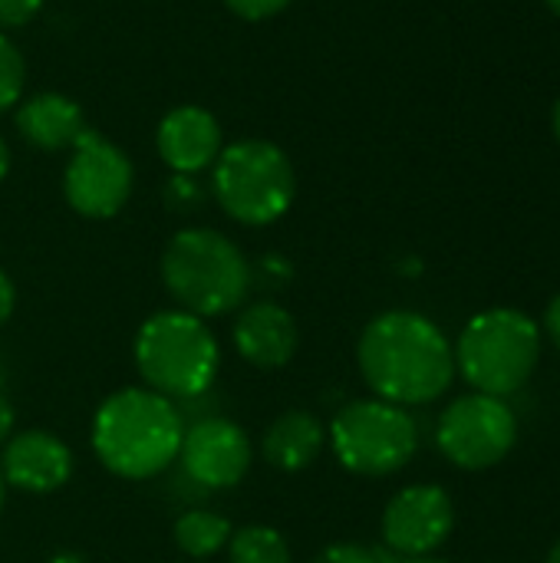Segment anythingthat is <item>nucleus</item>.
Returning <instances> with one entry per match:
<instances>
[{"instance_id": "1", "label": "nucleus", "mask_w": 560, "mask_h": 563, "mask_svg": "<svg viewBox=\"0 0 560 563\" xmlns=\"http://www.w3.org/2000/svg\"><path fill=\"white\" fill-rule=\"evenodd\" d=\"M356 363L376 399L393 406H429L455 379V353L446 333L422 313L389 310L366 323Z\"/></svg>"}, {"instance_id": "2", "label": "nucleus", "mask_w": 560, "mask_h": 563, "mask_svg": "<svg viewBox=\"0 0 560 563\" xmlns=\"http://www.w3.org/2000/svg\"><path fill=\"white\" fill-rule=\"evenodd\" d=\"M185 416L152 389L112 393L92 419V452L119 478L149 482L178 462Z\"/></svg>"}, {"instance_id": "3", "label": "nucleus", "mask_w": 560, "mask_h": 563, "mask_svg": "<svg viewBox=\"0 0 560 563\" xmlns=\"http://www.w3.org/2000/svg\"><path fill=\"white\" fill-rule=\"evenodd\" d=\"M162 284L178 310L201 320L241 307L251 290V264L215 228H185L162 251Z\"/></svg>"}, {"instance_id": "4", "label": "nucleus", "mask_w": 560, "mask_h": 563, "mask_svg": "<svg viewBox=\"0 0 560 563\" xmlns=\"http://www.w3.org/2000/svg\"><path fill=\"white\" fill-rule=\"evenodd\" d=\"M218 366V336L195 313L158 310L135 333V369L145 379V389L165 399H195L208 393Z\"/></svg>"}, {"instance_id": "5", "label": "nucleus", "mask_w": 560, "mask_h": 563, "mask_svg": "<svg viewBox=\"0 0 560 563\" xmlns=\"http://www.w3.org/2000/svg\"><path fill=\"white\" fill-rule=\"evenodd\" d=\"M211 195L231 221L267 228L281 221L297 198L294 162L267 139L231 142L211 165Z\"/></svg>"}, {"instance_id": "6", "label": "nucleus", "mask_w": 560, "mask_h": 563, "mask_svg": "<svg viewBox=\"0 0 560 563\" xmlns=\"http://www.w3.org/2000/svg\"><path fill=\"white\" fill-rule=\"evenodd\" d=\"M455 373L475 393L512 396L518 393L541 360V327L512 307H495L472 317L455 343Z\"/></svg>"}, {"instance_id": "7", "label": "nucleus", "mask_w": 560, "mask_h": 563, "mask_svg": "<svg viewBox=\"0 0 560 563\" xmlns=\"http://www.w3.org/2000/svg\"><path fill=\"white\" fill-rule=\"evenodd\" d=\"M327 439L333 445L337 462L363 478H386L409 465L419 449V429L409 409L393 406L386 399H356L347 402Z\"/></svg>"}, {"instance_id": "8", "label": "nucleus", "mask_w": 560, "mask_h": 563, "mask_svg": "<svg viewBox=\"0 0 560 563\" xmlns=\"http://www.w3.org/2000/svg\"><path fill=\"white\" fill-rule=\"evenodd\" d=\"M518 442V416L498 396L472 393L442 409L436 426L439 452L465 472H485L508 459Z\"/></svg>"}, {"instance_id": "9", "label": "nucleus", "mask_w": 560, "mask_h": 563, "mask_svg": "<svg viewBox=\"0 0 560 563\" xmlns=\"http://www.w3.org/2000/svg\"><path fill=\"white\" fill-rule=\"evenodd\" d=\"M132 181L135 172L129 155L109 139H102L99 132L86 129L79 142L69 148V162L63 172V195L76 214L92 221L116 218L132 195Z\"/></svg>"}, {"instance_id": "10", "label": "nucleus", "mask_w": 560, "mask_h": 563, "mask_svg": "<svg viewBox=\"0 0 560 563\" xmlns=\"http://www.w3.org/2000/svg\"><path fill=\"white\" fill-rule=\"evenodd\" d=\"M455 528V505L439 485H409L383 511V541L396 558H429Z\"/></svg>"}, {"instance_id": "11", "label": "nucleus", "mask_w": 560, "mask_h": 563, "mask_svg": "<svg viewBox=\"0 0 560 563\" xmlns=\"http://www.w3.org/2000/svg\"><path fill=\"white\" fill-rule=\"evenodd\" d=\"M178 462L188 482L208 492H228L251 472L254 449L241 426L221 416H208L185 429Z\"/></svg>"}, {"instance_id": "12", "label": "nucleus", "mask_w": 560, "mask_h": 563, "mask_svg": "<svg viewBox=\"0 0 560 563\" xmlns=\"http://www.w3.org/2000/svg\"><path fill=\"white\" fill-rule=\"evenodd\" d=\"M3 482L26 495L59 492L73 475V452L46 429H26L7 439L0 459Z\"/></svg>"}, {"instance_id": "13", "label": "nucleus", "mask_w": 560, "mask_h": 563, "mask_svg": "<svg viewBox=\"0 0 560 563\" xmlns=\"http://www.w3.org/2000/svg\"><path fill=\"white\" fill-rule=\"evenodd\" d=\"M155 148L175 175H201L224 148L221 122L205 106H175L158 122Z\"/></svg>"}, {"instance_id": "14", "label": "nucleus", "mask_w": 560, "mask_h": 563, "mask_svg": "<svg viewBox=\"0 0 560 563\" xmlns=\"http://www.w3.org/2000/svg\"><path fill=\"white\" fill-rule=\"evenodd\" d=\"M231 340L251 366L281 369L294 360L300 333L287 307H281L277 300H254L238 313Z\"/></svg>"}, {"instance_id": "15", "label": "nucleus", "mask_w": 560, "mask_h": 563, "mask_svg": "<svg viewBox=\"0 0 560 563\" xmlns=\"http://www.w3.org/2000/svg\"><path fill=\"white\" fill-rule=\"evenodd\" d=\"M17 132L40 152H63L86 132V115L76 99L63 92H36L17 106Z\"/></svg>"}, {"instance_id": "16", "label": "nucleus", "mask_w": 560, "mask_h": 563, "mask_svg": "<svg viewBox=\"0 0 560 563\" xmlns=\"http://www.w3.org/2000/svg\"><path fill=\"white\" fill-rule=\"evenodd\" d=\"M327 445V429L314 412L304 409H290L284 416H277L271 422V429L264 432V459L281 468V472H304L310 468L320 452Z\"/></svg>"}, {"instance_id": "17", "label": "nucleus", "mask_w": 560, "mask_h": 563, "mask_svg": "<svg viewBox=\"0 0 560 563\" xmlns=\"http://www.w3.org/2000/svg\"><path fill=\"white\" fill-rule=\"evenodd\" d=\"M231 534H234L231 521L215 511H205V508L185 511L175 521V544L185 558H195V561L215 558L221 548H228Z\"/></svg>"}, {"instance_id": "18", "label": "nucleus", "mask_w": 560, "mask_h": 563, "mask_svg": "<svg viewBox=\"0 0 560 563\" xmlns=\"http://www.w3.org/2000/svg\"><path fill=\"white\" fill-rule=\"evenodd\" d=\"M228 563H294L290 544L281 531L267 525H251L231 534Z\"/></svg>"}, {"instance_id": "19", "label": "nucleus", "mask_w": 560, "mask_h": 563, "mask_svg": "<svg viewBox=\"0 0 560 563\" xmlns=\"http://www.w3.org/2000/svg\"><path fill=\"white\" fill-rule=\"evenodd\" d=\"M23 86H26L23 53L17 49V43L7 33H0V115L10 112L13 106H20Z\"/></svg>"}, {"instance_id": "20", "label": "nucleus", "mask_w": 560, "mask_h": 563, "mask_svg": "<svg viewBox=\"0 0 560 563\" xmlns=\"http://www.w3.org/2000/svg\"><path fill=\"white\" fill-rule=\"evenodd\" d=\"M208 195H211V191L201 185L198 175H175V172H172V178H168L165 188H162V201H165L168 211H175V214H198V211L205 208Z\"/></svg>"}, {"instance_id": "21", "label": "nucleus", "mask_w": 560, "mask_h": 563, "mask_svg": "<svg viewBox=\"0 0 560 563\" xmlns=\"http://www.w3.org/2000/svg\"><path fill=\"white\" fill-rule=\"evenodd\" d=\"M314 563H399L393 551L366 544H330Z\"/></svg>"}, {"instance_id": "22", "label": "nucleus", "mask_w": 560, "mask_h": 563, "mask_svg": "<svg viewBox=\"0 0 560 563\" xmlns=\"http://www.w3.org/2000/svg\"><path fill=\"white\" fill-rule=\"evenodd\" d=\"M43 10V0H0V33L20 30Z\"/></svg>"}, {"instance_id": "23", "label": "nucleus", "mask_w": 560, "mask_h": 563, "mask_svg": "<svg viewBox=\"0 0 560 563\" xmlns=\"http://www.w3.org/2000/svg\"><path fill=\"white\" fill-rule=\"evenodd\" d=\"M294 0H224V7L241 16V20H267V16H277L281 10H287Z\"/></svg>"}, {"instance_id": "24", "label": "nucleus", "mask_w": 560, "mask_h": 563, "mask_svg": "<svg viewBox=\"0 0 560 563\" xmlns=\"http://www.w3.org/2000/svg\"><path fill=\"white\" fill-rule=\"evenodd\" d=\"M13 307H17V290H13V280H10V277L0 271V327L10 320Z\"/></svg>"}, {"instance_id": "25", "label": "nucleus", "mask_w": 560, "mask_h": 563, "mask_svg": "<svg viewBox=\"0 0 560 563\" xmlns=\"http://www.w3.org/2000/svg\"><path fill=\"white\" fill-rule=\"evenodd\" d=\"M545 330L551 336V343L560 350V294L548 303V313H545Z\"/></svg>"}, {"instance_id": "26", "label": "nucleus", "mask_w": 560, "mask_h": 563, "mask_svg": "<svg viewBox=\"0 0 560 563\" xmlns=\"http://www.w3.org/2000/svg\"><path fill=\"white\" fill-rule=\"evenodd\" d=\"M13 422H17L13 406H10V399L0 393V445H7V439L13 435Z\"/></svg>"}, {"instance_id": "27", "label": "nucleus", "mask_w": 560, "mask_h": 563, "mask_svg": "<svg viewBox=\"0 0 560 563\" xmlns=\"http://www.w3.org/2000/svg\"><path fill=\"white\" fill-rule=\"evenodd\" d=\"M7 172H10V148H7L3 135H0V181L7 178Z\"/></svg>"}, {"instance_id": "28", "label": "nucleus", "mask_w": 560, "mask_h": 563, "mask_svg": "<svg viewBox=\"0 0 560 563\" xmlns=\"http://www.w3.org/2000/svg\"><path fill=\"white\" fill-rule=\"evenodd\" d=\"M545 563H560V541L551 548V554H548V561Z\"/></svg>"}, {"instance_id": "29", "label": "nucleus", "mask_w": 560, "mask_h": 563, "mask_svg": "<svg viewBox=\"0 0 560 563\" xmlns=\"http://www.w3.org/2000/svg\"><path fill=\"white\" fill-rule=\"evenodd\" d=\"M399 563H449V561H436V558H409V561H399Z\"/></svg>"}, {"instance_id": "30", "label": "nucleus", "mask_w": 560, "mask_h": 563, "mask_svg": "<svg viewBox=\"0 0 560 563\" xmlns=\"http://www.w3.org/2000/svg\"><path fill=\"white\" fill-rule=\"evenodd\" d=\"M3 498H7V482H3V472H0V511H3Z\"/></svg>"}, {"instance_id": "31", "label": "nucleus", "mask_w": 560, "mask_h": 563, "mask_svg": "<svg viewBox=\"0 0 560 563\" xmlns=\"http://www.w3.org/2000/svg\"><path fill=\"white\" fill-rule=\"evenodd\" d=\"M554 132H558V139H560V99H558V106H554Z\"/></svg>"}, {"instance_id": "32", "label": "nucleus", "mask_w": 560, "mask_h": 563, "mask_svg": "<svg viewBox=\"0 0 560 563\" xmlns=\"http://www.w3.org/2000/svg\"><path fill=\"white\" fill-rule=\"evenodd\" d=\"M50 563H79V561H76V558H53Z\"/></svg>"}, {"instance_id": "33", "label": "nucleus", "mask_w": 560, "mask_h": 563, "mask_svg": "<svg viewBox=\"0 0 560 563\" xmlns=\"http://www.w3.org/2000/svg\"><path fill=\"white\" fill-rule=\"evenodd\" d=\"M548 3H551V10L560 16V0H548Z\"/></svg>"}, {"instance_id": "34", "label": "nucleus", "mask_w": 560, "mask_h": 563, "mask_svg": "<svg viewBox=\"0 0 560 563\" xmlns=\"http://www.w3.org/2000/svg\"><path fill=\"white\" fill-rule=\"evenodd\" d=\"M0 383H3V363H0Z\"/></svg>"}]
</instances>
